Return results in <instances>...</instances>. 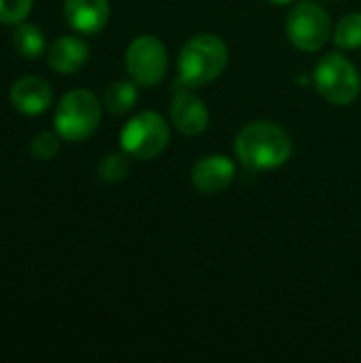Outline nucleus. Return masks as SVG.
<instances>
[{
  "mask_svg": "<svg viewBox=\"0 0 361 363\" xmlns=\"http://www.w3.org/2000/svg\"><path fill=\"white\" fill-rule=\"evenodd\" d=\"M234 153L247 170H274L291 157L294 140L287 130L272 121H253L236 136Z\"/></svg>",
  "mask_w": 361,
  "mask_h": 363,
  "instance_id": "1",
  "label": "nucleus"
},
{
  "mask_svg": "<svg viewBox=\"0 0 361 363\" xmlns=\"http://www.w3.org/2000/svg\"><path fill=\"white\" fill-rule=\"evenodd\" d=\"M228 66V45L217 34L191 36L179 53L181 85L202 87L213 83Z\"/></svg>",
  "mask_w": 361,
  "mask_h": 363,
  "instance_id": "2",
  "label": "nucleus"
},
{
  "mask_svg": "<svg viewBox=\"0 0 361 363\" xmlns=\"http://www.w3.org/2000/svg\"><path fill=\"white\" fill-rule=\"evenodd\" d=\"M102 117V106L96 94L89 89H72L68 91L55 111V132L70 143H79L89 138Z\"/></svg>",
  "mask_w": 361,
  "mask_h": 363,
  "instance_id": "3",
  "label": "nucleus"
},
{
  "mask_svg": "<svg viewBox=\"0 0 361 363\" xmlns=\"http://www.w3.org/2000/svg\"><path fill=\"white\" fill-rule=\"evenodd\" d=\"M315 87L330 104L347 106L360 96L361 77L351 60L340 53H328L315 66Z\"/></svg>",
  "mask_w": 361,
  "mask_h": 363,
  "instance_id": "4",
  "label": "nucleus"
},
{
  "mask_svg": "<svg viewBox=\"0 0 361 363\" xmlns=\"http://www.w3.org/2000/svg\"><path fill=\"white\" fill-rule=\"evenodd\" d=\"M170 140V128L166 119L155 111H143L134 115L121 130L119 143L121 149L134 160H153L157 157Z\"/></svg>",
  "mask_w": 361,
  "mask_h": 363,
  "instance_id": "5",
  "label": "nucleus"
},
{
  "mask_svg": "<svg viewBox=\"0 0 361 363\" xmlns=\"http://www.w3.org/2000/svg\"><path fill=\"white\" fill-rule=\"evenodd\" d=\"M285 32L296 49L309 53L321 51L332 34L330 13L317 2H300L289 11Z\"/></svg>",
  "mask_w": 361,
  "mask_h": 363,
  "instance_id": "6",
  "label": "nucleus"
},
{
  "mask_svg": "<svg viewBox=\"0 0 361 363\" xmlns=\"http://www.w3.org/2000/svg\"><path fill=\"white\" fill-rule=\"evenodd\" d=\"M126 70L136 85H155L168 70V51L157 36L140 34L126 49Z\"/></svg>",
  "mask_w": 361,
  "mask_h": 363,
  "instance_id": "7",
  "label": "nucleus"
},
{
  "mask_svg": "<svg viewBox=\"0 0 361 363\" xmlns=\"http://www.w3.org/2000/svg\"><path fill=\"white\" fill-rule=\"evenodd\" d=\"M170 119L172 125L187 136H198L202 132H206L211 115H209V106L204 104V100L194 91V87H179L172 94L170 100Z\"/></svg>",
  "mask_w": 361,
  "mask_h": 363,
  "instance_id": "8",
  "label": "nucleus"
},
{
  "mask_svg": "<svg viewBox=\"0 0 361 363\" xmlns=\"http://www.w3.org/2000/svg\"><path fill=\"white\" fill-rule=\"evenodd\" d=\"M236 164L226 155H206L191 168V183L200 194H219L232 185Z\"/></svg>",
  "mask_w": 361,
  "mask_h": 363,
  "instance_id": "9",
  "label": "nucleus"
},
{
  "mask_svg": "<svg viewBox=\"0 0 361 363\" xmlns=\"http://www.w3.org/2000/svg\"><path fill=\"white\" fill-rule=\"evenodd\" d=\"M51 85L40 77H21L11 87V102L23 115H40L51 104Z\"/></svg>",
  "mask_w": 361,
  "mask_h": 363,
  "instance_id": "10",
  "label": "nucleus"
},
{
  "mask_svg": "<svg viewBox=\"0 0 361 363\" xmlns=\"http://www.w3.org/2000/svg\"><path fill=\"white\" fill-rule=\"evenodd\" d=\"M64 15L77 32L96 34L106 26L111 6L109 0H66Z\"/></svg>",
  "mask_w": 361,
  "mask_h": 363,
  "instance_id": "11",
  "label": "nucleus"
},
{
  "mask_svg": "<svg viewBox=\"0 0 361 363\" xmlns=\"http://www.w3.org/2000/svg\"><path fill=\"white\" fill-rule=\"evenodd\" d=\"M89 57V47L85 45V40L77 38V36H62L57 38L49 53H47V62L55 72L62 74H70L77 72L79 68H83V64Z\"/></svg>",
  "mask_w": 361,
  "mask_h": 363,
  "instance_id": "12",
  "label": "nucleus"
},
{
  "mask_svg": "<svg viewBox=\"0 0 361 363\" xmlns=\"http://www.w3.org/2000/svg\"><path fill=\"white\" fill-rule=\"evenodd\" d=\"M13 47L21 57H38L45 51V34L36 26L19 21L13 30Z\"/></svg>",
  "mask_w": 361,
  "mask_h": 363,
  "instance_id": "13",
  "label": "nucleus"
},
{
  "mask_svg": "<svg viewBox=\"0 0 361 363\" xmlns=\"http://www.w3.org/2000/svg\"><path fill=\"white\" fill-rule=\"evenodd\" d=\"M136 100H138V91L134 81H115L104 91V106L115 115H123L132 111Z\"/></svg>",
  "mask_w": 361,
  "mask_h": 363,
  "instance_id": "14",
  "label": "nucleus"
},
{
  "mask_svg": "<svg viewBox=\"0 0 361 363\" xmlns=\"http://www.w3.org/2000/svg\"><path fill=\"white\" fill-rule=\"evenodd\" d=\"M334 43L340 49H360L361 47V13L345 15L334 30Z\"/></svg>",
  "mask_w": 361,
  "mask_h": 363,
  "instance_id": "15",
  "label": "nucleus"
},
{
  "mask_svg": "<svg viewBox=\"0 0 361 363\" xmlns=\"http://www.w3.org/2000/svg\"><path fill=\"white\" fill-rule=\"evenodd\" d=\"M130 172V162L128 153H109L100 160L98 164V177L102 183H119L128 177Z\"/></svg>",
  "mask_w": 361,
  "mask_h": 363,
  "instance_id": "16",
  "label": "nucleus"
},
{
  "mask_svg": "<svg viewBox=\"0 0 361 363\" xmlns=\"http://www.w3.org/2000/svg\"><path fill=\"white\" fill-rule=\"evenodd\" d=\"M60 134L55 132H43V134H38V136H34V140H32V155L36 157V160H40V162H47V160H51V157H55L57 155V151H60Z\"/></svg>",
  "mask_w": 361,
  "mask_h": 363,
  "instance_id": "17",
  "label": "nucleus"
},
{
  "mask_svg": "<svg viewBox=\"0 0 361 363\" xmlns=\"http://www.w3.org/2000/svg\"><path fill=\"white\" fill-rule=\"evenodd\" d=\"M32 11V0H0V23H19Z\"/></svg>",
  "mask_w": 361,
  "mask_h": 363,
  "instance_id": "18",
  "label": "nucleus"
},
{
  "mask_svg": "<svg viewBox=\"0 0 361 363\" xmlns=\"http://www.w3.org/2000/svg\"><path fill=\"white\" fill-rule=\"evenodd\" d=\"M268 2H272V4H289V2H294V0H268Z\"/></svg>",
  "mask_w": 361,
  "mask_h": 363,
  "instance_id": "19",
  "label": "nucleus"
}]
</instances>
